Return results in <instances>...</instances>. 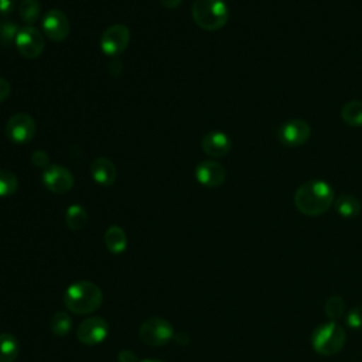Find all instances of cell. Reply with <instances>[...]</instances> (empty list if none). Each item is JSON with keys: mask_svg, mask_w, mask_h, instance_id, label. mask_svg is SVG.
Masks as SVG:
<instances>
[{"mask_svg": "<svg viewBox=\"0 0 362 362\" xmlns=\"http://www.w3.org/2000/svg\"><path fill=\"white\" fill-rule=\"evenodd\" d=\"M335 201L332 187L324 180H310L294 192V205L303 215L318 216L329 209Z\"/></svg>", "mask_w": 362, "mask_h": 362, "instance_id": "1", "label": "cell"}, {"mask_svg": "<svg viewBox=\"0 0 362 362\" xmlns=\"http://www.w3.org/2000/svg\"><path fill=\"white\" fill-rule=\"evenodd\" d=\"M103 301L99 286L92 281L81 280L72 283L64 294V304L74 314H89L96 311Z\"/></svg>", "mask_w": 362, "mask_h": 362, "instance_id": "2", "label": "cell"}, {"mask_svg": "<svg viewBox=\"0 0 362 362\" xmlns=\"http://www.w3.org/2000/svg\"><path fill=\"white\" fill-rule=\"evenodd\" d=\"M191 16L199 28L216 31L228 23L229 10L223 0H194Z\"/></svg>", "mask_w": 362, "mask_h": 362, "instance_id": "3", "label": "cell"}, {"mask_svg": "<svg viewBox=\"0 0 362 362\" xmlns=\"http://www.w3.org/2000/svg\"><path fill=\"white\" fill-rule=\"evenodd\" d=\"M346 341L345 329L335 321H328L318 325L311 335V345L314 351L324 356L338 354Z\"/></svg>", "mask_w": 362, "mask_h": 362, "instance_id": "4", "label": "cell"}, {"mask_svg": "<svg viewBox=\"0 0 362 362\" xmlns=\"http://www.w3.org/2000/svg\"><path fill=\"white\" fill-rule=\"evenodd\" d=\"M139 337L148 346H163L174 338V327L165 318L150 317L140 325Z\"/></svg>", "mask_w": 362, "mask_h": 362, "instance_id": "5", "label": "cell"}, {"mask_svg": "<svg viewBox=\"0 0 362 362\" xmlns=\"http://www.w3.org/2000/svg\"><path fill=\"white\" fill-rule=\"evenodd\" d=\"M130 42V30L124 24H113L107 27L100 37V49L105 55H120Z\"/></svg>", "mask_w": 362, "mask_h": 362, "instance_id": "6", "label": "cell"}, {"mask_svg": "<svg viewBox=\"0 0 362 362\" xmlns=\"http://www.w3.org/2000/svg\"><path fill=\"white\" fill-rule=\"evenodd\" d=\"M35 122L27 113H16L13 115L4 127L6 137L16 144H25L28 143L35 134Z\"/></svg>", "mask_w": 362, "mask_h": 362, "instance_id": "7", "label": "cell"}, {"mask_svg": "<svg viewBox=\"0 0 362 362\" xmlns=\"http://www.w3.org/2000/svg\"><path fill=\"white\" fill-rule=\"evenodd\" d=\"M14 44H16L20 55H23L24 58H28V59H34V58L40 57L45 47L42 33L33 25L20 28Z\"/></svg>", "mask_w": 362, "mask_h": 362, "instance_id": "8", "label": "cell"}, {"mask_svg": "<svg viewBox=\"0 0 362 362\" xmlns=\"http://www.w3.org/2000/svg\"><path fill=\"white\" fill-rule=\"evenodd\" d=\"M109 334V324L102 317H88L85 318L78 329H76V338L83 345H98L106 339Z\"/></svg>", "mask_w": 362, "mask_h": 362, "instance_id": "9", "label": "cell"}, {"mask_svg": "<svg viewBox=\"0 0 362 362\" xmlns=\"http://www.w3.org/2000/svg\"><path fill=\"white\" fill-rule=\"evenodd\" d=\"M279 140L288 147H300L305 144L311 136L310 124L303 119H290L279 129Z\"/></svg>", "mask_w": 362, "mask_h": 362, "instance_id": "10", "label": "cell"}, {"mask_svg": "<svg viewBox=\"0 0 362 362\" xmlns=\"http://www.w3.org/2000/svg\"><path fill=\"white\" fill-rule=\"evenodd\" d=\"M41 27L44 34L54 42H61L66 40L71 31L66 14L58 8H52L45 13L41 21Z\"/></svg>", "mask_w": 362, "mask_h": 362, "instance_id": "11", "label": "cell"}, {"mask_svg": "<svg viewBox=\"0 0 362 362\" xmlns=\"http://www.w3.org/2000/svg\"><path fill=\"white\" fill-rule=\"evenodd\" d=\"M42 184L54 194H65L74 187V175L68 168L51 164L42 173Z\"/></svg>", "mask_w": 362, "mask_h": 362, "instance_id": "12", "label": "cell"}, {"mask_svg": "<svg viewBox=\"0 0 362 362\" xmlns=\"http://www.w3.org/2000/svg\"><path fill=\"white\" fill-rule=\"evenodd\" d=\"M195 178L206 188H216L223 184L226 171L219 163L214 160H204L195 167Z\"/></svg>", "mask_w": 362, "mask_h": 362, "instance_id": "13", "label": "cell"}, {"mask_svg": "<svg viewBox=\"0 0 362 362\" xmlns=\"http://www.w3.org/2000/svg\"><path fill=\"white\" fill-rule=\"evenodd\" d=\"M201 148L204 150V153L209 157H225L229 154L230 148H232V141L230 137L219 130H212L208 132L202 140H201Z\"/></svg>", "mask_w": 362, "mask_h": 362, "instance_id": "14", "label": "cell"}, {"mask_svg": "<svg viewBox=\"0 0 362 362\" xmlns=\"http://www.w3.org/2000/svg\"><path fill=\"white\" fill-rule=\"evenodd\" d=\"M90 175L96 184L102 187H110L116 181L117 170L109 158L98 157L90 163Z\"/></svg>", "mask_w": 362, "mask_h": 362, "instance_id": "15", "label": "cell"}, {"mask_svg": "<svg viewBox=\"0 0 362 362\" xmlns=\"http://www.w3.org/2000/svg\"><path fill=\"white\" fill-rule=\"evenodd\" d=\"M334 206L337 214H339L342 218H355L359 215L362 205L359 199L355 195L351 194H341L339 197L335 198Z\"/></svg>", "mask_w": 362, "mask_h": 362, "instance_id": "16", "label": "cell"}, {"mask_svg": "<svg viewBox=\"0 0 362 362\" xmlns=\"http://www.w3.org/2000/svg\"><path fill=\"white\" fill-rule=\"evenodd\" d=\"M105 245H106L107 250L113 255L123 253L127 246L126 232L117 225L109 226L105 232Z\"/></svg>", "mask_w": 362, "mask_h": 362, "instance_id": "17", "label": "cell"}, {"mask_svg": "<svg viewBox=\"0 0 362 362\" xmlns=\"http://www.w3.org/2000/svg\"><path fill=\"white\" fill-rule=\"evenodd\" d=\"M18 341L13 334H0V362H14L18 356Z\"/></svg>", "mask_w": 362, "mask_h": 362, "instance_id": "18", "label": "cell"}, {"mask_svg": "<svg viewBox=\"0 0 362 362\" xmlns=\"http://www.w3.org/2000/svg\"><path fill=\"white\" fill-rule=\"evenodd\" d=\"M65 223L71 230H81L88 223V212L82 205L74 204L65 212Z\"/></svg>", "mask_w": 362, "mask_h": 362, "instance_id": "19", "label": "cell"}, {"mask_svg": "<svg viewBox=\"0 0 362 362\" xmlns=\"http://www.w3.org/2000/svg\"><path fill=\"white\" fill-rule=\"evenodd\" d=\"M341 117L346 124L352 127H361L362 126V102L361 100L346 102L341 109Z\"/></svg>", "mask_w": 362, "mask_h": 362, "instance_id": "20", "label": "cell"}, {"mask_svg": "<svg viewBox=\"0 0 362 362\" xmlns=\"http://www.w3.org/2000/svg\"><path fill=\"white\" fill-rule=\"evenodd\" d=\"M41 4L38 0H21L18 4V16L27 24H34L40 20Z\"/></svg>", "mask_w": 362, "mask_h": 362, "instance_id": "21", "label": "cell"}, {"mask_svg": "<svg viewBox=\"0 0 362 362\" xmlns=\"http://www.w3.org/2000/svg\"><path fill=\"white\" fill-rule=\"evenodd\" d=\"M49 328L54 335L57 337H65L69 334L72 328V318L65 311H57L49 321Z\"/></svg>", "mask_w": 362, "mask_h": 362, "instance_id": "22", "label": "cell"}, {"mask_svg": "<svg viewBox=\"0 0 362 362\" xmlns=\"http://www.w3.org/2000/svg\"><path fill=\"white\" fill-rule=\"evenodd\" d=\"M18 188V180L14 173L0 170V198L13 195Z\"/></svg>", "mask_w": 362, "mask_h": 362, "instance_id": "23", "label": "cell"}, {"mask_svg": "<svg viewBox=\"0 0 362 362\" xmlns=\"http://www.w3.org/2000/svg\"><path fill=\"white\" fill-rule=\"evenodd\" d=\"M345 311V303L341 296H331L324 305V313L325 315L331 320L335 321L344 315Z\"/></svg>", "mask_w": 362, "mask_h": 362, "instance_id": "24", "label": "cell"}, {"mask_svg": "<svg viewBox=\"0 0 362 362\" xmlns=\"http://www.w3.org/2000/svg\"><path fill=\"white\" fill-rule=\"evenodd\" d=\"M20 31V27L13 21H6L0 24V44L10 45L16 41V37Z\"/></svg>", "mask_w": 362, "mask_h": 362, "instance_id": "25", "label": "cell"}, {"mask_svg": "<svg viewBox=\"0 0 362 362\" xmlns=\"http://www.w3.org/2000/svg\"><path fill=\"white\" fill-rule=\"evenodd\" d=\"M346 324L352 329L361 331L362 329V305L354 307L348 314H346Z\"/></svg>", "mask_w": 362, "mask_h": 362, "instance_id": "26", "label": "cell"}, {"mask_svg": "<svg viewBox=\"0 0 362 362\" xmlns=\"http://www.w3.org/2000/svg\"><path fill=\"white\" fill-rule=\"evenodd\" d=\"M30 160H31L33 165L37 167V168H48L51 165L49 164V157H48V154L44 150L33 151Z\"/></svg>", "mask_w": 362, "mask_h": 362, "instance_id": "27", "label": "cell"}, {"mask_svg": "<svg viewBox=\"0 0 362 362\" xmlns=\"http://www.w3.org/2000/svg\"><path fill=\"white\" fill-rule=\"evenodd\" d=\"M17 6V0H0V14L8 16L14 11Z\"/></svg>", "mask_w": 362, "mask_h": 362, "instance_id": "28", "label": "cell"}, {"mask_svg": "<svg viewBox=\"0 0 362 362\" xmlns=\"http://www.w3.org/2000/svg\"><path fill=\"white\" fill-rule=\"evenodd\" d=\"M117 361L119 362H139L136 354L133 351H129V349H122L117 354Z\"/></svg>", "mask_w": 362, "mask_h": 362, "instance_id": "29", "label": "cell"}, {"mask_svg": "<svg viewBox=\"0 0 362 362\" xmlns=\"http://www.w3.org/2000/svg\"><path fill=\"white\" fill-rule=\"evenodd\" d=\"M10 92H11V88L8 81H6L4 78H0V102L6 100L10 96Z\"/></svg>", "mask_w": 362, "mask_h": 362, "instance_id": "30", "label": "cell"}, {"mask_svg": "<svg viewBox=\"0 0 362 362\" xmlns=\"http://www.w3.org/2000/svg\"><path fill=\"white\" fill-rule=\"evenodd\" d=\"M109 72H110L113 76H120L122 72H123L122 61H119V59L110 61V64H109Z\"/></svg>", "mask_w": 362, "mask_h": 362, "instance_id": "31", "label": "cell"}, {"mask_svg": "<svg viewBox=\"0 0 362 362\" xmlns=\"http://www.w3.org/2000/svg\"><path fill=\"white\" fill-rule=\"evenodd\" d=\"M161 6H164L165 8H177L181 6L182 0H158Z\"/></svg>", "mask_w": 362, "mask_h": 362, "instance_id": "32", "label": "cell"}, {"mask_svg": "<svg viewBox=\"0 0 362 362\" xmlns=\"http://www.w3.org/2000/svg\"><path fill=\"white\" fill-rule=\"evenodd\" d=\"M140 362H163L160 359H144V361H140Z\"/></svg>", "mask_w": 362, "mask_h": 362, "instance_id": "33", "label": "cell"}]
</instances>
